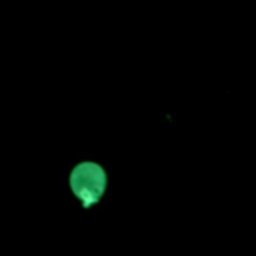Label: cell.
<instances>
[{"label": "cell", "instance_id": "1", "mask_svg": "<svg viewBox=\"0 0 256 256\" xmlns=\"http://www.w3.org/2000/svg\"><path fill=\"white\" fill-rule=\"evenodd\" d=\"M68 184H70V190L74 192V196L82 202V206L90 208L104 194L106 172L100 164H96L92 160H84L72 168V172L68 176Z\"/></svg>", "mask_w": 256, "mask_h": 256}]
</instances>
